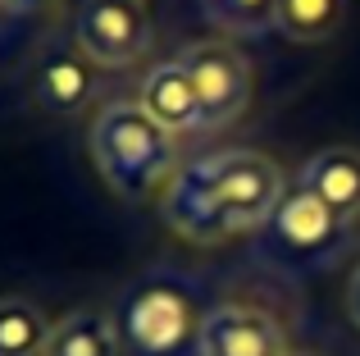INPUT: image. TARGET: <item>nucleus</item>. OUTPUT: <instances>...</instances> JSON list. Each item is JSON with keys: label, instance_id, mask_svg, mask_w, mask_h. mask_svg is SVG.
<instances>
[{"label": "nucleus", "instance_id": "20e7f679", "mask_svg": "<svg viewBox=\"0 0 360 356\" xmlns=\"http://www.w3.org/2000/svg\"><path fill=\"white\" fill-rule=\"evenodd\" d=\"M260 233H264V251H269L278 265H288V269H328L356 242L360 229L342 224L333 210H324L310 192L292 187Z\"/></svg>", "mask_w": 360, "mask_h": 356}, {"label": "nucleus", "instance_id": "6e6552de", "mask_svg": "<svg viewBox=\"0 0 360 356\" xmlns=\"http://www.w3.org/2000/svg\"><path fill=\"white\" fill-rule=\"evenodd\" d=\"M297 187L310 192L324 210L360 229V151L356 146H319L297 170Z\"/></svg>", "mask_w": 360, "mask_h": 356}, {"label": "nucleus", "instance_id": "f8f14e48", "mask_svg": "<svg viewBox=\"0 0 360 356\" xmlns=\"http://www.w3.org/2000/svg\"><path fill=\"white\" fill-rule=\"evenodd\" d=\"M347 0H274V32H283L288 42L319 46L342 27Z\"/></svg>", "mask_w": 360, "mask_h": 356}, {"label": "nucleus", "instance_id": "9b49d317", "mask_svg": "<svg viewBox=\"0 0 360 356\" xmlns=\"http://www.w3.org/2000/svg\"><path fill=\"white\" fill-rule=\"evenodd\" d=\"M46 356H123V333L115 311L105 306H78L60 315L46 343Z\"/></svg>", "mask_w": 360, "mask_h": 356}, {"label": "nucleus", "instance_id": "0eeeda50", "mask_svg": "<svg viewBox=\"0 0 360 356\" xmlns=\"http://www.w3.org/2000/svg\"><path fill=\"white\" fill-rule=\"evenodd\" d=\"M196 356H297L278 315L255 302H214L201 324Z\"/></svg>", "mask_w": 360, "mask_h": 356}, {"label": "nucleus", "instance_id": "f3484780", "mask_svg": "<svg viewBox=\"0 0 360 356\" xmlns=\"http://www.w3.org/2000/svg\"><path fill=\"white\" fill-rule=\"evenodd\" d=\"M297 356H315V352H297Z\"/></svg>", "mask_w": 360, "mask_h": 356}, {"label": "nucleus", "instance_id": "39448f33", "mask_svg": "<svg viewBox=\"0 0 360 356\" xmlns=\"http://www.w3.org/2000/svg\"><path fill=\"white\" fill-rule=\"evenodd\" d=\"M146 0H82L73 14V46L101 69H128L150 51Z\"/></svg>", "mask_w": 360, "mask_h": 356}, {"label": "nucleus", "instance_id": "7ed1b4c3", "mask_svg": "<svg viewBox=\"0 0 360 356\" xmlns=\"http://www.w3.org/2000/svg\"><path fill=\"white\" fill-rule=\"evenodd\" d=\"M87 146L110 192H119L123 201H141L165 178H174V133H165L141 110V101H110L91 119Z\"/></svg>", "mask_w": 360, "mask_h": 356}, {"label": "nucleus", "instance_id": "9d476101", "mask_svg": "<svg viewBox=\"0 0 360 356\" xmlns=\"http://www.w3.org/2000/svg\"><path fill=\"white\" fill-rule=\"evenodd\" d=\"M32 96L37 106L46 110V115H78L82 101L91 96V69H87V55L78 51V46H60V51H51L41 64H37L32 73Z\"/></svg>", "mask_w": 360, "mask_h": 356}, {"label": "nucleus", "instance_id": "2eb2a0df", "mask_svg": "<svg viewBox=\"0 0 360 356\" xmlns=\"http://www.w3.org/2000/svg\"><path fill=\"white\" fill-rule=\"evenodd\" d=\"M0 5H5L9 14H18V18H37V14H51L60 0H0Z\"/></svg>", "mask_w": 360, "mask_h": 356}, {"label": "nucleus", "instance_id": "dca6fc26", "mask_svg": "<svg viewBox=\"0 0 360 356\" xmlns=\"http://www.w3.org/2000/svg\"><path fill=\"white\" fill-rule=\"evenodd\" d=\"M347 320L360 329V260H356L352 279H347Z\"/></svg>", "mask_w": 360, "mask_h": 356}, {"label": "nucleus", "instance_id": "ddd939ff", "mask_svg": "<svg viewBox=\"0 0 360 356\" xmlns=\"http://www.w3.org/2000/svg\"><path fill=\"white\" fill-rule=\"evenodd\" d=\"M55 320L32 297H0V356H46Z\"/></svg>", "mask_w": 360, "mask_h": 356}, {"label": "nucleus", "instance_id": "4468645a", "mask_svg": "<svg viewBox=\"0 0 360 356\" xmlns=\"http://www.w3.org/2000/svg\"><path fill=\"white\" fill-rule=\"evenodd\" d=\"M196 5L229 37H260L274 27V0H196Z\"/></svg>", "mask_w": 360, "mask_h": 356}, {"label": "nucleus", "instance_id": "423d86ee", "mask_svg": "<svg viewBox=\"0 0 360 356\" xmlns=\"http://www.w3.org/2000/svg\"><path fill=\"white\" fill-rule=\"evenodd\" d=\"M178 64L192 73L196 96H201L205 133L229 128L242 119V110L251 106V64L233 42H192L178 51Z\"/></svg>", "mask_w": 360, "mask_h": 356}, {"label": "nucleus", "instance_id": "f257e3e1", "mask_svg": "<svg viewBox=\"0 0 360 356\" xmlns=\"http://www.w3.org/2000/svg\"><path fill=\"white\" fill-rule=\"evenodd\" d=\"M288 196L274 155L251 146H229L178 165L160 196V215L178 238L196 247H219L242 233H260Z\"/></svg>", "mask_w": 360, "mask_h": 356}, {"label": "nucleus", "instance_id": "1a4fd4ad", "mask_svg": "<svg viewBox=\"0 0 360 356\" xmlns=\"http://www.w3.org/2000/svg\"><path fill=\"white\" fill-rule=\"evenodd\" d=\"M141 110L155 119L165 133H205V115H201V96H196V82L192 73L174 60H160L155 69H146L141 78V91H137Z\"/></svg>", "mask_w": 360, "mask_h": 356}, {"label": "nucleus", "instance_id": "f03ea898", "mask_svg": "<svg viewBox=\"0 0 360 356\" xmlns=\"http://www.w3.org/2000/svg\"><path fill=\"white\" fill-rule=\"evenodd\" d=\"M201 293L178 269H150L119 297V333L128 356H196L205 324Z\"/></svg>", "mask_w": 360, "mask_h": 356}]
</instances>
